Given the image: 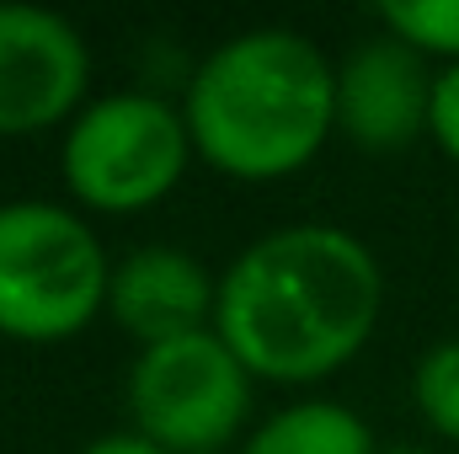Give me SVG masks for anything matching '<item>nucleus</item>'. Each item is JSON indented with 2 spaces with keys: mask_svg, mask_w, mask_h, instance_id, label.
Here are the masks:
<instances>
[{
  "mask_svg": "<svg viewBox=\"0 0 459 454\" xmlns=\"http://www.w3.org/2000/svg\"><path fill=\"white\" fill-rule=\"evenodd\" d=\"M86 86V43L38 5H0V134H32Z\"/></svg>",
  "mask_w": 459,
  "mask_h": 454,
  "instance_id": "6",
  "label": "nucleus"
},
{
  "mask_svg": "<svg viewBox=\"0 0 459 454\" xmlns=\"http://www.w3.org/2000/svg\"><path fill=\"white\" fill-rule=\"evenodd\" d=\"M102 246L54 204L0 209V332L27 342L81 332L108 289Z\"/></svg>",
  "mask_w": 459,
  "mask_h": 454,
  "instance_id": "3",
  "label": "nucleus"
},
{
  "mask_svg": "<svg viewBox=\"0 0 459 454\" xmlns=\"http://www.w3.org/2000/svg\"><path fill=\"white\" fill-rule=\"evenodd\" d=\"M417 406L438 433L459 439V342L433 347L417 363Z\"/></svg>",
  "mask_w": 459,
  "mask_h": 454,
  "instance_id": "10",
  "label": "nucleus"
},
{
  "mask_svg": "<svg viewBox=\"0 0 459 454\" xmlns=\"http://www.w3.org/2000/svg\"><path fill=\"white\" fill-rule=\"evenodd\" d=\"M390 454H422V450H390Z\"/></svg>",
  "mask_w": 459,
  "mask_h": 454,
  "instance_id": "14",
  "label": "nucleus"
},
{
  "mask_svg": "<svg viewBox=\"0 0 459 454\" xmlns=\"http://www.w3.org/2000/svg\"><path fill=\"white\" fill-rule=\"evenodd\" d=\"M86 454H166V450L144 433H117V439H97Z\"/></svg>",
  "mask_w": 459,
  "mask_h": 454,
  "instance_id": "13",
  "label": "nucleus"
},
{
  "mask_svg": "<svg viewBox=\"0 0 459 454\" xmlns=\"http://www.w3.org/2000/svg\"><path fill=\"white\" fill-rule=\"evenodd\" d=\"M337 118L358 144H406L433 118V81L406 38L363 43L337 75Z\"/></svg>",
  "mask_w": 459,
  "mask_h": 454,
  "instance_id": "7",
  "label": "nucleus"
},
{
  "mask_svg": "<svg viewBox=\"0 0 459 454\" xmlns=\"http://www.w3.org/2000/svg\"><path fill=\"white\" fill-rule=\"evenodd\" d=\"M240 454H374L368 428L332 401H305L278 412L267 428L251 433V444Z\"/></svg>",
  "mask_w": 459,
  "mask_h": 454,
  "instance_id": "9",
  "label": "nucleus"
},
{
  "mask_svg": "<svg viewBox=\"0 0 459 454\" xmlns=\"http://www.w3.org/2000/svg\"><path fill=\"white\" fill-rule=\"evenodd\" d=\"M128 406L160 450L209 454L240 428L251 390H246V363L220 337L193 332L177 342L144 347L128 380Z\"/></svg>",
  "mask_w": 459,
  "mask_h": 454,
  "instance_id": "5",
  "label": "nucleus"
},
{
  "mask_svg": "<svg viewBox=\"0 0 459 454\" xmlns=\"http://www.w3.org/2000/svg\"><path fill=\"white\" fill-rule=\"evenodd\" d=\"M187 161V128L160 97H108L65 139V177L91 209H144L155 204Z\"/></svg>",
  "mask_w": 459,
  "mask_h": 454,
  "instance_id": "4",
  "label": "nucleus"
},
{
  "mask_svg": "<svg viewBox=\"0 0 459 454\" xmlns=\"http://www.w3.org/2000/svg\"><path fill=\"white\" fill-rule=\"evenodd\" d=\"M428 128L438 134V144L449 155H459V65L444 81H433V118H428Z\"/></svg>",
  "mask_w": 459,
  "mask_h": 454,
  "instance_id": "12",
  "label": "nucleus"
},
{
  "mask_svg": "<svg viewBox=\"0 0 459 454\" xmlns=\"http://www.w3.org/2000/svg\"><path fill=\"white\" fill-rule=\"evenodd\" d=\"M108 300H113L117 321L155 347V342L204 332V316L214 310L220 294L209 289V278L193 257H182L171 246H144L113 273Z\"/></svg>",
  "mask_w": 459,
  "mask_h": 454,
  "instance_id": "8",
  "label": "nucleus"
},
{
  "mask_svg": "<svg viewBox=\"0 0 459 454\" xmlns=\"http://www.w3.org/2000/svg\"><path fill=\"white\" fill-rule=\"evenodd\" d=\"M379 316V267L342 230L299 225L256 240L220 284L230 353L273 380H316L358 353Z\"/></svg>",
  "mask_w": 459,
  "mask_h": 454,
  "instance_id": "1",
  "label": "nucleus"
},
{
  "mask_svg": "<svg viewBox=\"0 0 459 454\" xmlns=\"http://www.w3.org/2000/svg\"><path fill=\"white\" fill-rule=\"evenodd\" d=\"M337 118V75L299 32H246L214 48L187 92V128L230 177H283L305 166Z\"/></svg>",
  "mask_w": 459,
  "mask_h": 454,
  "instance_id": "2",
  "label": "nucleus"
},
{
  "mask_svg": "<svg viewBox=\"0 0 459 454\" xmlns=\"http://www.w3.org/2000/svg\"><path fill=\"white\" fill-rule=\"evenodd\" d=\"M385 22L406 43L459 54V0H395V5H385Z\"/></svg>",
  "mask_w": 459,
  "mask_h": 454,
  "instance_id": "11",
  "label": "nucleus"
}]
</instances>
